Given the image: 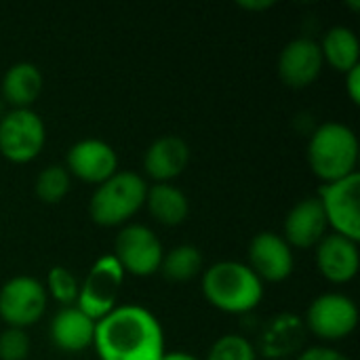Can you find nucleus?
<instances>
[{
    "mask_svg": "<svg viewBox=\"0 0 360 360\" xmlns=\"http://www.w3.org/2000/svg\"><path fill=\"white\" fill-rule=\"evenodd\" d=\"M93 346L99 360H162L165 331L160 321L141 306H116L95 323Z\"/></svg>",
    "mask_w": 360,
    "mask_h": 360,
    "instance_id": "nucleus-1",
    "label": "nucleus"
},
{
    "mask_svg": "<svg viewBox=\"0 0 360 360\" xmlns=\"http://www.w3.org/2000/svg\"><path fill=\"white\" fill-rule=\"evenodd\" d=\"M205 300L228 314H247L264 300V283L240 262H217L202 272Z\"/></svg>",
    "mask_w": 360,
    "mask_h": 360,
    "instance_id": "nucleus-2",
    "label": "nucleus"
},
{
    "mask_svg": "<svg viewBox=\"0 0 360 360\" xmlns=\"http://www.w3.org/2000/svg\"><path fill=\"white\" fill-rule=\"evenodd\" d=\"M308 162L312 173L325 184L350 177L359 165V139L356 133L342 122L321 124L308 143Z\"/></svg>",
    "mask_w": 360,
    "mask_h": 360,
    "instance_id": "nucleus-3",
    "label": "nucleus"
},
{
    "mask_svg": "<svg viewBox=\"0 0 360 360\" xmlns=\"http://www.w3.org/2000/svg\"><path fill=\"white\" fill-rule=\"evenodd\" d=\"M148 184L133 171H116L108 181L99 184L91 196L89 213L97 226H127L146 205Z\"/></svg>",
    "mask_w": 360,
    "mask_h": 360,
    "instance_id": "nucleus-4",
    "label": "nucleus"
},
{
    "mask_svg": "<svg viewBox=\"0 0 360 360\" xmlns=\"http://www.w3.org/2000/svg\"><path fill=\"white\" fill-rule=\"evenodd\" d=\"M124 283V270L114 255L99 257L84 281L80 283L76 306L95 323L116 308L120 289Z\"/></svg>",
    "mask_w": 360,
    "mask_h": 360,
    "instance_id": "nucleus-5",
    "label": "nucleus"
},
{
    "mask_svg": "<svg viewBox=\"0 0 360 360\" xmlns=\"http://www.w3.org/2000/svg\"><path fill=\"white\" fill-rule=\"evenodd\" d=\"M46 141V129L42 118L32 110H11L0 118V154L23 165L34 160Z\"/></svg>",
    "mask_w": 360,
    "mask_h": 360,
    "instance_id": "nucleus-6",
    "label": "nucleus"
},
{
    "mask_svg": "<svg viewBox=\"0 0 360 360\" xmlns=\"http://www.w3.org/2000/svg\"><path fill=\"white\" fill-rule=\"evenodd\" d=\"M46 304V289L34 276H13L0 289V319L13 329H25L40 321Z\"/></svg>",
    "mask_w": 360,
    "mask_h": 360,
    "instance_id": "nucleus-7",
    "label": "nucleus"
},
{
    "mask_svg": "<svg viewBox=\"0 0 360 360\" xmlns=\"http://www.w3.org/2000/svg\"><path fill=\"white\" fill-rule=\"evenodd\" d=\"M112 255L118 259L124 274L152 276L160 270L165 251L158 236L148 226L127 224L116 236Z\"/></svg>",
    "mask_w": 360,
    "mask_h": 360,
    "instance_id": "nucleus-8",
    "label": "nucleus"
},
{
    "mask_svg": "<svg viewBox=\"0 0 360 360\" xmlns=\"http://www.w3.org/2000/svg\"><path fill=\"white\" fill-rule=\"evenodd\" d=\"M360 175L354 173L333 184H325L316 196L327 224L333 228V234L346 236L354 243L360 238Z\"/></svg>",
    "mask_w": 360,
    "mask_h": 360,
    "instance_id": "nucleus-9",
    "label": "nucleus"
},
{
    "mask_svg": "<svg viewBox=\"0 0 360 360\" xmlns=\"http://www.w3.org/2000/svg\"><path fill=\"white\" fill-rule=\"evenodd\" d=\"M306 325L319 340L340 342L356 329L359 308L344 293H323L310 304Z\"/></svg>",
    "mask_w": 360,
    "mask_h": 360,
    "instance_id": "nucleus-10",
    "label": "nucleus"
},
{
    "mask_svg": "<svg viewBox=\"0 0 360 360\" xmlns=\"http://www.w3.org/2000/svg\"><path fill=\"white\" fill-rule=\"evenodd\" d=\"M65 169L80 181L99 186L118 171V156L103 139H80L68 150Z\"/></svg>",
    "mask_w": 360,
    "mask_h": 360,
    "instance_id": "nucleus-11",
    "label": "nucleus"
},
{
    "mask_svg": "<svg viewBox=\"0 0 360 360\" xmlns=\"http://www.w3.org/2000/svg\"><path fill=\"white\" fill-rule=\"evenodd\" d=\"M264 283H283L293 274L295 257L289 243L276 232H259L249 245V264Z\"/></svg>",
    "mask_w": 360,
    "mask_h": 360,
    "instance_id": "nucleus-12",
    "label": "nucleus"
},
{
    "mask_svg": "<svg viewBox=\"0 0 360 360\" xmlns=\"http://www.w3.org/2000/svg\"><path fill=\"white\" fill-rule=\"evenodd\" d=\"M323 65L325 59L319 42L310 38H295L281 51L278 76L291 89H306L319 78Z\"/></svg>",
    "mask_w": 360,
    "mask_h": 360,
    "instance_id": "nucleus-13",
    "label": "nucleus"
},
{
    "mask_svg": "<svg viewBox=\"0 0 360 360\" xmlns=\"http://www.w3.org/2000/svg\"><path fill=\"white\" fill-rule=\"evenodd\" d=\"M316 268L333 285L350 283L360 268L359 243L333 232L325 234L316 245Z\"/></svg>",
    "mask_w": 360,
    "mask_h": 360,
    "instance_id": "nucleus-14",
    "label": "nucleus"
},
{
    "mask_svg": "<svg viewBox=\"0 0 360 360\" xmlns=\"http://www.w3.org/2000/svg\"><path fill=\"white\" fill-rule=\"evenodd\" d=\"M327 228L329 224L319 198H304L287 213L283 238L289 243L291 249H310L323 240Z\"/></svg>",
    "mask_w": 360,
    "mask_h": 360,
    "instance_id": "nucleus-15",
    "label": "nucleus"
},
{
    "mask_svg": "<svg viewBox=\"0 0 360 360\" xmlns=\"http://www.w3.org/2000/svg\"><path fill=\"white\" fill-rule=\"evenodd\" d=\"M190 162V148L177 135L158 137L143 156V171L156 184H171L179 177Z\"/></svg>",
    "mask_w": 360,
    "mask_h": 360,
    "instance_id": "nucleus-16",
    "label": "nucleus"
},
{
    "mask_svg": "<svg viewBox=\"0 0 360 360\" xmlns=\"http://www.w3.org/2000/svg\"><path fill=\"white\" fill-rule=\"evenodd\" d=\"M49 335L55 348L63 352H82L93 346L95 321L89 319L78 306H68L53 316Z\"/></svg>",
    "mask_w": 360,
    "mask_h": 360,
    "instance_id": "nucleus-17",
    "label": "nucleus"
},
{
    "mask_svg": "<svg viewBox=\"0 0 360 360\" xmlns=\"http://www.w3.org/2000/svg\"><path fill=\"white\" fill-rule=\"evenodd\" d=\"M42 72L38 70V65L30 63V61H19L13 63L4 76H2V101L8 103L13 110H27L42 93Z\"/></svg>",
    "mask_w": 360,
    "mask_h": 360,
    "instance_id": "nucleus-18",
    "label": "nucleus"
},
{
    "mask_svg": "<svg viewBox=\"0 0 360 360\" xmlns=\"http://www.w3.org/2000/svg\"><path fill=\"white\" fill-rule=\"evenodd\" d=\"M143 207H148L150 215L162 226H179L188 219L190 213L188 196L173 184L148 186Z\"/></svg>",
    "mask_w": 360,
    "mask_h": 360,
    "instance_id": "nucleus-19",
    "label": "nucleus"
},
{
    "mask_svg": "<svg viewBox=\"0 0 360 360\" xmlns=\"http://www.w3.org/2000/svg\"><path fill=\"white\" fill-rule=\"evenodd\" d=\"M323 59L338 72H350L360 61V42L350 27L335 25L327 32L323 42L319 44Z\"/></svg>",
    "mask_w": 360,
    "mask_h": 360,
    "instance_id": "nucleus-20",
    "label": "nucleus"
},
{
    "mask_svg": "<svg viewBox=\"0 0 360 360\" xmlns=\"http://www.w3.org/2000/svg\"><path fill=\"white\" fill-rule=\"evenodd\" d=\"M160 272L171 283L192 281L202 272V255L192 245H179L162 255Z\"/></svg>",
    "mask_w": 360,
    "mask_h": 360,
    "instance_id": "nucleus-21",
    "label": "nucleus"
},
{
    "mask_svg": "<svg viewBox=\"0 0 360 360\" xmlns=\"http://www.w3.org/2000/svg\"><path fill=\"white\" fill-rule=\"evenodd\" d=\"M70 184H72V175L68 173L65 167L49 165L38 173L34 192L44 205H57L70 192Z\"/></svg>",
    "mask_w": 360,
    "mask_h": 360,
    "instance_id": "nucleus-22",
    "label": "nucleus"
},
{
    "mask_svg": "<svg viewBox=\"0 0 360 360\" xmlns=\"http://www.w3.org/2000/svg\"><path fill=\"white\" fill-rule=\"evenodd\" d=\"M44 289H46V295L53 297L61 308H68V306H76L80 283L76 281V276L68 268L53 266L46 274Z\"/></svg>",
    "mask_w": 360,
    "mask_h": 360,
    "instance_id": "nucleus-23",
    "label": "nucleus"
},
{
    "mask_svg": "<svg viewBox=\"0 0 360 360\" xmlns=\"http://www.w3.org/2000/svg\"><path fill=\"white\" fill-rule=\"evenodd\" d=\"M207 360H257V352L247 338L228 333L211 346Z\"/></svg>",
    "mask_w": 360,
    "mask_h": 360,
    "instance_id": "nucleus-24",
    "label": "nucleus"
},
{
    "mask_svg": "<svg viewBox=\"0 0 360 360\" xmlns=\"http://www.w3.org/2000/svg\"><path fill=\"white\" fill-rule=\"evenodd\" d=\"M30 354V338L25 329L6 327L0 333V360H25Z\"/></svg>",
    "mask_w": 360,
    "mask_h": 360,
    "instance_id": "nucleus-25",
    "label": "nucleus"
},
{
    "mask_svg": "<svg viewBox=\"0 0 360 360\" xmlns=\"http://www.w3.org/2000/svg\"><path fill=\"white\" fill-rule=\"evenodd\" d=\"M295 360H348L342 352L333 350V348H327V346H316V348H310L306 352H302Z\"/></svg>",
    "mask_w": 360,
    "mask_h": 360,
    "instance_id": "nucleus-26",
    "label": "nucleus"
},
{
    "mask_svg": "<svg viewBox=\"0 0 360 360\" xmlns=\"http://www.w3.org/2000/svg\"><path fill=\"white\" fill-rule=\"evenodd\" d=\"M346 91L352 103H360V63L356 68H352L350 72H346Z\"/></svg>",
    "mask_w": 360,
    "mask_h": 360,
    "instance_id": "nucleus-27",
    "label": "nucleus"
},
{
    "mask_svg": "<svg viewBox=\"0 0 360 360\" xmlns=\"http://www.w3.org/2000/svg\"><path fill=\"white\" fill-rule=\"evenodd\" d=\"M240 8H249V11H266V8H272L274 2L272 0H240L238 2Z\"/></svg>",
    "mask_w": 360,
    "mask_h": 360,
    "instance_id": "nucleus-28",
    "label": "nucleus"
},
{
    "mask_svg": "<svg viewBox=\"0 0 360 360\" xmlns=\"http://www.w3.org/2000/svg\"><path fill=\"white\" fill-rule=\"evenodd\" d=\"M162 360H198L196 356L188 354V352H165Z\"/></svg>",
    "mask_w": 360,
    "mask_h": 360,
    "instance_id": "nucleus-29",
    "label": "nucleus"
}]
</instances>
